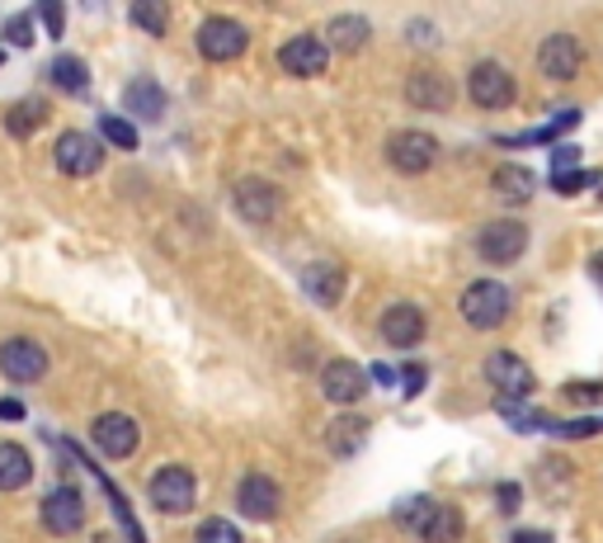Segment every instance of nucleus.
I'll return each instance as SVG.
<instances>
[{"label":"nucleus","instance_id":"9b49d317","mask_svg":"<svg viewBox=\"0 0 603 543\" xmlns=\"http://www.w3.org/2000/svg\"><path fill=\"white\" fill-rule=\"evenodd\" d=\"M278 66H283V76H297V81L326 76L330 48H326V39H316V33H293V39L278 48Z\"/></svg>","mask_w":603,"mask_h":543},{"label":"nucleus","instance_id":"9d476101","mask_svg":"<svg viewBox=\"0 0 603 543\" xmlns=\"http://www.w3.org/2000/svg\"><path fill=\"white\" fill-rule=\"evenodd\" d=\"M0 374H6L10 383H20V388L43 383L47 378V349L33 336H10L6 345H0Z\"/></svg>","mask_w":603,"mask_h":543},{"label":"nucleus","instance_id":"c85d7f7f","mask_svg":"<svg viewBox=\"0 0 603 543\" xmlns=\"http://www.w3.org/2000/svg\"><path fill=\"white\" fill-rule=\"evenodd\" d=\"M434 505L438 501H430V497H405V501H396L392 505V520L401 524V530H411V534H420L424 524H430V515H434Z\"/></svg>","mask_w":603,"mask_h":543},{"label":"nucleus","instance_id":"4468645a","mask_svg":"<svg viewBox=\"0 0 603 543\" xmlns=\"http://www.w3.org/2000/svg\"><path fill=\"white\" fill-rule=\"evenodd\" d=\"M43 530L57 534V539H71L85 530V497L81 487H52V492L43 497Z\"/></svg>","mask_w":603,"mask_h":543},{"label":"nucleus","instance_id":"2eb2a0df","mask_svg":"<svg viewBox=\"0 0 603 543\" xmlns=\"http://www.w3.org/2000/svg\"><path fill=\"white\" fill-rule=\"evenodd\" d=\"M486 378H490V388L500 393L505 401H519V397H528L538 388L528 359H519L514 349H495V355H486Z\"/></svg>","mask_w":603,"mask_h":543},{"label":"nucleus","instance_id":"72a5a7b5","mask_svg":"<svg viewBox=\"0 0 603 543\" xmlns=\"http://www.w3.org/2000/svg\"><path fill=\"white\" fill-rule=\"evenodd\" d=\"M39 20L47 29V39H62V29H66V10L57 6V0H47V6H39Z\"/></svg>","mask_w":603,"mask_h":543},{"label":"nucleus","instance_id":"0eeeda50","mask_svg":"<svg viewBox=\"0 0 603 543\" xmlns=\"http://www.w3.org/2000/svg\"><path fill=\"white\" fill-rule=\"evenodd\" d=\"M523 251H528V227L519 218H495L476 232V255L486 265H514Z\"/></svg>","mask_w":603,"mask_h":543},{"label":"nucleus","instance_id":"c756f323","mask_svg":"<svg viewBox=\"0 0 603 543\" xmlns=\"http://www.w3.org/2000/svg\"><path fill=\"white\" fill-rule=\"evenodd\" d=\"M99 137H104L109 147H118V152H137V143H141L137 128H133L123 114H99Z\"/></svg>","mask_w":603,"mask_h":543},{"label":"nucleus","instance_id":"6e6552de","mask_svg":"<svg viewBox=\"0 0 603 543\" xmlns=\"http://www.w3.org/2000/svg\"><path fill=\"white\" fill-rule=\"evenodd\" d=\"M91 445L104 453V459L123 463V459H133V453H137L141 430H137V420L128 411H99L91 420Z\"/></svg>","mask_w":603,"mask_h":543},{"label":"nucleus","instance_id":"c03bdc74","mask_svg":"<svg viewBox=\"0 0 603 543\" xmlns=\"http://www.w3.org/2000/svg\"><path fill=\"white\" fill-rule=\"evenodd\" d=\"M590 270H594V279H599V284H603V251L590 260Z\"/></svg>","mask_w":603,"mask_h":543},{"label":"nucleus","instance_id":"2f4dec72","mask_svg":"<svg viewBox=\"0 0 603 543\" xmlns=\"http://www.w3.org/2000/svg\"><path fill=\"white\" fill-rule=\"evenodd\" d=\"M0 39L10 48H33V39H39V33H33V14H10L6 29H0Z\"/></svg>","mask_w":603,"mask_h":543},{"label":"nucleus","instance_id":"e433bc0d","mask_svg":"<svg viewBox=\"0 0 603 543\" xmlns=\"http://www.w3.org/2000/svg\"><path fill=\"white\" fill-rule=\"evenodd\" d=\"M599 180V175H590V170H584V175H557V195H580V189H590Z\"/></svg>","mask_w":603,"mask_h":543},{"label":"nucleus","instance_id":"1a4fd4ad","mask_svg":"<svg viewBox=\"0 0 603 543\" xmlns=\"http://www.w3.org/2000/svg\"><path fill=\"white\" fill-rule=\"evenodd\" d=\"M467 95L476 109H509L514 95H519V85H514V72L500 62H476L467 72Z\"/></svg>","mask_w":603,"mask_h":543},{"label":"nucleus","instance_id":"a18cd8bd","mask_svg":"<svg viewBox=\"0 0 603 543\" xmlns=\"http://www.w3.org/2000/svg\"><path fill=\"white\" fill-rule=\"evenodd\" d=\"M0 66H6V48H0Z\"/></svg>","mask_w":603,"mask_h":543},{"label":"nucleus","instance_id":"393cba45","mask_svg":"<svg viewBox=\"0 0 603 543\" xmlns=\"http://www.w3.org/2000/svg\"><path fill=\"white\" fill-rule=\"evenodd\" d=\"M33 482V459L24 445H0V492H24Z\"/></svg>","mask_w":603,"mask_h":543},{"label":"nucleus","instance_id":"cd10ccee","mask_svg":"<svg viewBox=\"0 0 603 543\" xmlns=\"http://www.w3.org/2000/svg\"><path fill=\"white\" fill-rule=\"evenodd\" d=\"M128 20L147 33V39H166V29H170V10L161 6V0H133L128 6Z\"/></svg>","mask_w":603,"mask_h":543},{"label":"nucleus","instance_id":"ddd939ff","mask_svg":"<svg viewBox=\"0 0 603 543\" xmlns=\"http://www.w3.org/2000/svg\"><path fill=\"white\" fill-rule=\"evenodd\" d=\"M453 100H457V91L438 66H415V72L405 76V104H415L420 114H448Z\"/></svg>","mask_w":603,"mask_h":543},{"label":"nucleus","instance_id":"79ce46f5","mask_svg":"<svg viewBox=\"0 0 603 543\" xmlns=\"http://www.w3.org/2000/svg\"><path fill=\"white\" fill-rule=\"evenodd\" d=\"M514 543H552L547 530H514Z\"/></svg>","mask_w":603,"mask_h":543},{"label":"nucleus","instance_id":"423d86ee","mask_svg":"<svg viewBox=\"0 0 603 543\" xmlns=\"http://www.w3.org/2000/svg\"><path fill=\"white\" fill-rule=\"evenodd\" d=\"M438 161V137L424 128H401L387 137V166L396 175H424Z\"/></svg>","mask_w":603,"mask_h":543},{"label":"nucleus","instance_id":"473e14b6","mask_svg":"<svg viewBox=\"0 0 603 543\" xmlns=\"http://www.w3.org/2000/svg\"><path fill=\"white\" fill-rule=\"evenodd\" d=\"M552 435H565V440H580V435H599L603 430V416L594 420H561V426H547Z\"/></svg>","mask_w":603,"mask_h":543},{"label":"nucleus","instance_id":"37998d69","mask_svg":"<svg viewBox=\"0 0 603 543\" xmlns=\"http://www.w3.org/2000/svg\"><path fill=\"white\" fill-rule=\"evenodd\" d=\"M500 505H505V511H514V505H519V487H514V482L500 487Z\"/></svg>","mask_w":603,"mask_h":543},{"label":"nucleus","instance_id":"5701e85b","mask_svg":"<svg viewBox=\"0 0 603 543\" xmlns=\"http://www.w3.org/2000/svg\"><path fill=\"white\" fill-rule=\"evenodd\" d=\"M47 76L62 95H91V66H85V58H76V52H57Z\"/></svg>","mask_w":603,"mask_h":543},{"label":"nucleus","instance_id":"a19ab883","mask_svg":"<svg viewBox=\"0 0 603 543\" xmlns=\"http://www.w3.org/2000/svg\"><path fill=\"white\" fill-rule=\"evenodd\" d=\"M368 383H378V388H392V383H396V374L387 369V364H372V369H368Z\"/></svg>","mask_w":603,"mask_h":543},{"label":"nucleus","instance_id":"f3484780","mask_svg":"<svg viewBox=\"0 0 603 543\" xmlns=\"http://www.w3.org/2000/svg\"><path fill=\"white\" fill-rule=\"evenodd\" d=\"M584 66V48L575 33H552V39H542L538 48V72L547 81H575Z\"/></svg>","mask_w":603,"mask_h":543},{"label":"nucleus","instance_id":"a878e982","mask_svg":"<svg viewBox=\"0 0 603 543\" xmlns=\"http://www.w3.org/2000/svg\"><path fill=\"white\" fill-rule=\"evenodd\" d=\"M47 104L43 100H20V104H10V114H6V133L10 137H20V143H29L33 133H39L47 124Z\"/></svg>","mask_w":603,"mask_h":543},{"label":"nucleus","instance_id":"4be33fe9","mask_svg":"<svg viewBox=\"0 0 603 543\" xmlns=\"http://www.w3.org/2000/svg\"><path fill=\"white\" fill-rule=\"evenodd\" d=\"M490 189H495V199H505V203H528V199H533V189H538V175L528 166L509 161V166H495Z\"/></svg>","mask_w":603,"mask_h":543},{"label":"nucleus","instance_id":"f257e3e1","mask_svg":"<svg viewBox=\"0 0 603 543\" xmlns=\"http://www.w3.org/2000/svg\"><path fill=\"white\" fill-rule=\"evenodd\" d=\"M457 312H463V322L472 331H495V326L509 322L514 293L500 284V279H476V284L463 289V303H457Z\"/></svg>","mask_w":603,"mask_h":543},{"label":"nucleus","instance_id":"aec40b11","mask_svg":"<svg viewBox=\"0 0 603 543\" xmlns=\"http://www.w3.org/2000/svg\"><path fill=\"white\" fill-rule=\"evenodd\" d=\"M378 331H382V341L392 349H415L424 341V331H430V322H424V312L415 303H392L382 312Z\"/></svg>","mask_w":603,"mask_h":543},{"label":"nucleus","instance_id":"ea45409f","mask_svg":"<svg viewBox=\"0 0 603 543\" xmlns=\"http://www.w3.org/2000/svg\"><path fill=\"white\" fill-rule=\"evenodd\" d=\"M580 161L575 156V147H557V156H552V166H557V175H571V166Z\"/></svg>","mask_w":603,"mask_h":543},{"label":"nucleus","instance_id":"bb28decb","mask_svg":"<svg viewBox=\"0 0 603 543\" xmlns=\"http://www.w3.org/2000/svg\"><path fill=\"white\" fill-rule=\"evenodd\" d=\"M463 530H467V520L457 505H434V515L420 530V539L424 543H463Z\"/></svg>","mask_w":603,"mask_h":543},{"label":"nucleus","instance_id":"a211bd4d","mask_svg":"<svg viewBox=\"0 0 603 543\" xmlns=\"http://www.w3.org/2000/svg\"><path fill=\"white\" fill-rule=\"evenodd\" d=\"M297 289L307 293L316 307H335L349 289V274H345V265H335V260H311V265H302Z\"/></svg>","mask_w":603,"mask_h":543},{"label":"nucleus","instance_id":"412c9836","mask_svg":"<svg viewBox=\"0 0 603 543\" xmlns=\"http://www.w3.org/2000/svg\"><path fill=\"white\" fill-rule=\"evenodd\" d=\"M368 430H372V420L359 416V411L335 416V420H330V430H326V449L335 453V459H353V453H363Z\"/></svg>","mask_w":603,"mask_h":543},{"label":"nucleus","instance_id":"20e7f679","mask_svg":"<svg viewBox=\"0 0 603 543\" xmlns=\"http://www.w3.org/2000/svg\"><path fill=\"white\" fill-rule=\"evenodd\" d=\"M52 161H57V170L66 180H91V175H99V166H104V143L95 133L66 128L57 137V147H52Z\"/></svg>","mask_w":603,"mask_h":543},{"label":"nucleus","instance_id":"39448f33","mask_svg":"<svg viewBox=\"0 0 603 543\" xmlns=\"http://www.w3.org/2000/svg\"><path fill=\"white\" fill-rule=\"evenodd\" d=\"M232 203H236V218L251 222V227H269L283 213V189L274 180H260V175H245L232 189Z\"/></svg>","mask_w":603,"mask_h":543},{"label":"nucleus","instance_id":"f704fd0d","mask_svg":"<svg viewBox=\"0 0 603 543\" xmlns=\"http://www.w3.org/2000/svg\"><path fill=\"white\" fill-rule=\"evenodd\" d=\"M401 378H405L401 393H405V397H420V393H424V378H430V369H424V364H405Z\"/></svg>","mask_w":603,"mask_h":543},{"label":"nucleus","instance_id":"6ab92c4d","mask_svg":"<svg viewBox=\"0 0 603 543\" xmlns=\"http://www.w3.org/2000/svg\"><path fill=\"white\" fill-rule=\"evenodd\" d=\"M166 85L161 81H151V76H133L128 85H123V118H141V124H161L166 118Z\"/></svg>","mask_w":603,"mask_h":543},{"label":"nucleus","instance_id":"4c0bfd02","mask_svg":"<svg viewBox=\"0 0 603 543\" xmlns=\"http://www.w3.org/2000/svg\"><path fill=\"white\" fill-rule=\"evenodd\" d=\"M565 397H571V401H599L603 397V383H571Z\"/></svg>","mask_w":603,"mask_h":543},{"label":"nucleus","instance_id":"58836bf2","mask_svg":"<svg viewBox=\"0 0 603 543\" xmlns=\"http://www.w3.org/2000/svg\"><path fill=\"white\" fill-rule=\"evenodd\" d=\"M29 411H24V401L20 397H0V420H10V426H14V420H24Z\"/></svg>","mask_w":603,"mask_h":543},{"label":"nucleus","instance_id":"7c9ffc66","mask_svg":"<svg viewBox=\"0 0 603 543\" xmlns=\"http://www.w3.org/2000/svg\"><path fill=\"white\" fill-rule=\"evenodd\" d=\"M193 543H245V534L236 530L232 520H222V515H212L199 524V534H193Z\"/></svg>","mask_w":603,"mask_h":543},{"label":"nucleus","instance_id":"f03ea898","mask_svg":"<svg viewBox=\"0 0 603 543\" xmlns=\"http://www.w3.org/2000/svg\"><path fill=\"white\" fill-rule=\"evenodd\" d=\"M193 48H199L203 62L226 66V62L245 58V48H251V29H245L241 20H232V14H208V20L199 24V33H193Z\"/></svg>","mask_w":603,"mask_h":543},{"label":"nucleus","instance_id":"7ed1b4c3","mask_svg":"<svg viewBox=\"0 0 603 543\" xmlns=\"http://www.w3.org/2000/svg\"><path fill=\"white\" fill-rule=\"evenodd\" d=\"M147 501L161 515H189L193 505H199V478H193V468H184V463L156 468L147 482Z\"/></svg>","mask_w":603,"mask_h":543},{"label":"nucleus","instance_id":"f8f14e48","mask_svg":"<svg viewBox=\"0 0 603 543\" xmlns=\"http://www.w3.org/2000/svg\"><path fill=\"white\" fill-rule=\"evenodd\" d=\"M236 511H241L245 520H255V524L278 520V511H283V487L269 478V472H245V478L236 482Z\"/></svg>","mask_w":603,"mask_h":543},{"label":"nucleus","instance_id":"c9c22d12","mask_svg":"<svg viewBox=\"0 0 603 543\" xmlns=\"http://www.w3.org/2000/svg\"><path fill=\"white\" fill-rule=\"evenodd\" d=\"M405 39L420 43V48H434L438 43V29L430 20H411V24H405Z\"/></svg>","mask_w":603,"mask_h":543},{"label":"nucleus","instance_id":"dca6fc26","mask_svg":"<svg viewBox=\"0 0 603 543\" xmlns=\"http://www.w3.org/2000/svg\"><path fill=\"white\" fill-rule=\"evenodd\" d=\"M368 388H372L368 369H359L353 359H330L321 369V397L330 401V407H359Z\"/></svg>","mask_w":603,"mask_h":543},{"label":"nucleus","instance_id":"b1692460","mask_svg":"<svg viewBox=\"0 0 603 543\" xmlns=\"http://www.w3.org/2000/svg\"><path fill=\"white\" fill-rule=\"evenodd\" d=\"M326 48H340V52H363L368 39H372V24L363 20V14H335V20L326 24Z\"/></svg>","mask_w":603,"mask_h":543}]
</instances>
